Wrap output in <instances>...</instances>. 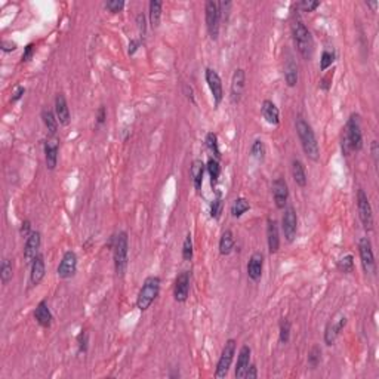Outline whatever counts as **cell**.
Masks as SVG:
<instances>
[{
  "label": "cell",
  "mask_w": 379,
  "mask_h": 379,
  "mask_svg": "<svg viewBox=\"0 0 379 379\" xmlns=\"http://www.w3.org/2000/svg\"><path fill=\"white\" fill-rule=\"evenodd\" d=\"M291 31H292V39L298 52L304 59H310L314 52V40L311 36L310 30L304 24V21L299 18V15L293 14L292 21H291Z\"/></svg>",
  "instance_id": "cell-1"
},
{
  "label": "cell",
  "mask_w": 379,
  "mask_h": 379,
  "mask_svg": "<svg viewBox=\"0 0 379 379\" xmlns=\"http://www.w3.org/2000/svg\"><path fill=\"white\" fill-rule=\"evenodd\" d=\"M295 126H296V134L299 137L301 145L305 155L311 159L312 162H319L320 159V147L315 138V134L311 128V124L305 120L302 116H298L295 120Z\"/></svg>",
  "instance_id": "cell-2"
},
{
  "label": "cell",
  "mask_w": 379,
  "mask_h": 379,
  "mask_svg": "<svg viewBox=\"0 0 379 379\" xmlns=\"http://www.w3.org/2000/svg\"><path fill=\"white\" fill-rule=\"evenodd\" d=\"M363 148V134L360 116L353 113L345 126L342 137V151L344 154H350L351 151H360Z\"/></svg>",
  "instance_id": "cell-3"
},
{
  "label": "cell",
  "mask_w": 379,
  "mask_h": 379,
  "mask_svg": "<svg viewBox=\"0 0 379 379\" xmlns=\"http://www.w3.org/2000/svg\"><path fill=\"white\" fill-rule=\"evenodd\" d=\"M128 254H129V239L126 231H120L117 236L113 237V259L117 276H124L128 267Z\"/></svg>",
  "instance_id": "cell-4"
},
{
  "label": "cell",
  "mask_w": 379,
  "mask_h": 379,
  "mask_svg": "<svg viewBox=\"0 0 379 379\" xmlns=\"http://www.w3.org/2000/svg\"><path fill=\"white\" fill-rule=\"evenodd\" d=\"M160 277L150 276L147 277L142 283V288L139 289L138 298H137V307L138 310L145 311L151 307L155 298L160 293Z\"/></svg>",
  "instance_id": "cell-5"
},
{
  "label": "cell",
  "mask_w": 379,
  "mask_h": 379,
  "mask_svg": "<svg viewBox=\"0 0 379 379\" xmlns=\"http://www.w3.org/2000/svg\"><path fill=\"white\" fill-rule=\"evenodd\" d=\"M236 348H237L236 339H228V341L225 342L224 348H223V353H221L219 360H218V364H216L215 378L223 379L228 375V370H230V367H231V363H233L234 354H236Z\"/></svg>",
  "instance_id": "cell-6"
},
{
  "label": "cell",
  "mask_w": 379,
  "mask_h": 379,
  "mask_svg": "<svg viewBox=\"0 0 379 379\" xmlns=\"http://www.w3.org/2000/svg\"><path fill=\"white\" fill-rule=\"evenodd\" d=\"M359 255H360V261H362V267L366 274L375 276L376 274V261H375V255H373V247H372V241L367 237H362L359 240Z\"/></svg>",
  "instance_id": "cell-7"
},
{
  "label": "cell",
  "mask_w": 379,
  "mask_h": 379,
  "mask_svg": "<svg viewBox=\"0 0 379 379\" xmlns=\"http://www.w3.org/2000/svg\"><path fill=\"white\" fill-rule=\"evenodd\" d=\"M357 210H359V216H360V221H362L364 230L372 231L373 225H375L373 210H372V205L369 202V197L363 188H359V191H357Z\"/></svg>",
  "instance_id": "cell-8"
},
{
  "label": "cell",
  "mask_w": 379,
  "mask_h": 379,
  "mask_svg": "<svg viewBox=\"0 0 379 379\" xmlns=\"http://www.w3.org/2000/svg\"><path fill=\"white\" fill-rule=\"evenodd\" d=\"M205 12H206V27L209 36L213 40H216L218 35H219V22H221L218 3H215L213 0H207L206 5H205Z\"/></svg>",
  "instance_id": "cell-9"
},
{
  "label": "cell",
  "mask_w": 379,
  "mask_h": 379,
  "mask_svg": "<svg viewBox=\"0 0 379 379\" xmlns=\"http://www.w3.org/2000/svg\"><path fill=\"white\" fill-rule=\"evenodd\" d=\"M281 230L288 243H292L298 234V215L293 207H286L281 218Z\"/></svg>",
  "instance_id": "cell-10"
},
{
  "label": "cell",
  "mask_w": 379,
  "mask_h": 379,
  "mask_svg": "<svg viewBox=\"0 0 379 379\" xmlns=\"http://www.w3.org/2000/svg\"><path fill=\"white\" fill-rule=\"evenodd\" d=\"M205 79H206V83L210 92H212V97H213V101H215V107H219V104L223 103L224 100V89H223V80L219 77V74L212 69H206L205 70Z\"/></svg>",
  "instance_id": "cell-11"
},
{
  "label": "cell",
  "mask_w": 379,
  "mask_h": 379,
  "mask_svg": "<svg viewBox=\"0 0 379 379\" xmlns=\"http://www.w3.org/2000/svg\"><path fill=\"white\" fill-rule=\"evenodd\" d=\"M76 271H77V255L74 250H67L62 255V259L58 265V270H56L58 277L66 280V278L74 276Z\"/></svg>",
  "instance_id": "cell-12"
},
{
  "label": "cell",
  "mask_w": 379,
  "mask_h": 379,
  "mask_svg": "<svg viewBox=\"0 0 379 379\" xmlns=\"http://www.w3.org/2000/svg\"><path fill=\"white\" fill-rule=\"evenodd\" d=\"M246 87V73L243 69H237L231 77V86H230V100L233 104L240 103L243 92Z\"/></svg>",
  "instance_id": "cell-13"
},
{
  "label": "cell",
  "mask_w": 379,
  "mask_h": 379,
  "mask_svg": "<svg viewBox=\"0 0 379 379\" xmlns=\"http://www.w3.org/2000/svg\"><path fill=\"white\" fill-rule=\"evenodd\" d=\"M345 326H346V317L344 314H339L338 317L332 319L325 329V344L329 346L335 344L336 338L339 336V333L342 332Z\"/></svg>",
  "instance_id": "cell-14"
},
{
  "label": "cell",
  "mask_w": 379,
  "mask_h": 379,
  "mask_svg": "<svg viewBox=\"0 0 379 379\" xmlns=\"http://www.w3.org/2000/svg\"><path fill=\"white\" fill-rule=\"evenodd\" d=\"M40 244H42V234H40L39 231H33V233L27 237L25 246H24V261H25L28 265H31L33 261L37 258Z\"/></svg>",
  "instance_id": "cell-15"
},
{
  "label": "cell",
  "mask_w": 379,
  "mask_h": 379,
  "mask_svg": "<svg viewBox=\"0 0 379 379\" xmlns=\"http://www.w3.org/2000/svg\"><path fill=\"white\" fill-rule=\"evenodd\" d=\"M190 295V271L178 274L173 286V298L176 302H185Z\"/></svg>",
  "instance_id": "cell-16"
},
{
  "label": "cell",
  "mask_w": 379,
  "mask_h": 379,
  "mask_svg": "<svg viewBox=\"0 0 379 379\" xmlns=\"http://www.w3.org/2000/svg\"><path fill=\"white\" fill-rule=\"evenodd\" d=\"M273 196L277 209H285L289 200V187L283 178H277L273 182Z\"/></svg>",
  "instance_id": "cell-17"
},
{
  "label": "cell",
  "mask_w": 379,
  "mask_h": 379,
  "mask_svg": "<svg viewBox=\"0 0 379 379\" xmlns=\"http://www.w3.org/2000/svg\"><path fill=\"white\" fill-rule=\"evenodd\" d=\"M264 268V255L261 252H255L247 262V277L252 281H259L262 277Z\"/></svg>",
  "instance_id": "cell-18"
},
{
  "label": "cell",
  "mask_w": 379,
  "mask_h": 379,
  "mask_svg": "<svg viewBox=\"0 0 379 379\" xmlns=\"http://www.w3.org/2000/svg\"><path fill=\"white\" fill-rule=\"evenodd\" d=\"M55 116L62 126L70 124L71 116H70L69 104H67V100L62 93H58L55 98Z\"/></svg>",
  "instance_id": "cell-19"
},
{
  "label": "cell",
  "mask_w": 379,
  "mask_h": 379,
  "mask_svg": "<svg viewBox=\"0 0 379 379\" xmlns=\"http://www.w3.org/2000/svg\"><path fill=\"white\" fill-rule=\"evenodd\" d=\"M267 241L270 254H277L280 249V236H278V225L277 221L268 218L267 219Z\"/></svg>",
  "instance_id": "cell-20"
},
{
  "label": "cell",
  "mask_w": 379,
  "mask_h": 379,
  "mask_svg": "<svg viewBox=\"0 0 379 379\" xmlns=\"http://www.w3.org/2000/svg\"><path fill=\"white\" fill-rule=\"evenodd\" d=\"M261 113H262V117L265 119V121L268 124L277 126L280 123V110H278V107L273 101L265 100L262 103V105H261Z\"/></svg>",
  "instance_id": "cell-21"
},
{
  "label": "cell",
  "mask_w": 379,
  "mask_h": 379,
  "mask_svg": "<svg viewBox=\"0 0 379 379\" xmlns=\"http://www.w3.org/2000/svg\"><path fill=\"white\" fill-rule=\"evenodd\" d=\"M250 354L252 350L249 345H243L239 353V359H237V366H236V378H246V370L250 366Z\"/></svg>",
  "instance_id": "cell-22"
},
{
  "label": "cell",
  "mask_w": 379,
  "mask_h": 379,
  "mask_svg": "<svg viewBox=\"0 0 379 379\" xmlns=\"http://www.w3.org/2000/svg\"><path fill=\"white\" fill-rule=\"evenodd\" d=\"M35 319L36 322H37L42 328H51L53 315H52V312L51 310H49V307H48V302H46V301H40L39 305L36 307Z\"/></svg>",
  "instance_id": "cell-23"
},
{
  "label": "cell",
  "mask_w": 379,
  "mask_h": 379,
  "mask_svg": "<svg viewBox=\"0 0 379 379\" xmlns=\"http://www.w3.org/2000/svg\"><path fill=\"white\" fill-rule=\"evenodd\" d=\"M45 162L46 168L53 171L58 163V141L56 139H48L45 142Z\"/></svg>",
  "instance_id": "cell-24"
},
{
  "label": "cell",
  "mask_w": 379,
  "mask_h": 379,
  "mask_svg": "<svg viewBox=\"0 0 379 379\" xmlns=\"http://www.w3.org/2000/svg\"><path fill=\"white\" fill-rule=\"evenodd\" d=\"M205 163L200 160V159H196L191 165V169H190V173H191V178H193V185H194V190L197 193H200L202 190V185H203V176H205Z\"/></svg>",
  "instance_id": "cell-25"
},
{
  "label": "cell",
  "mask_w": 379,
  "mask_h": 379,
  "mask_svg": "<svg viewBox=\"0 0 379 379\" xmlns=\"http://www.w3.org/2000/svg\"><path fill=\"white\" fill-rule=\"evenodd\" d=\"M45 273H46V267H45V259H43V255H37V258L33 261L31 264V273H30V283L33 286H37L40 285V281L43 280L45 277Z\"/></svg>",
  "instance_id": "cell-26"
},
{
  "label": "cell",
  "mask_w": 379,
  "mask_h": 379,
  "mask_svg": "<svg viewBox=\"0 0 379 379\" xmlns=\"http://www.w3.org/2000/svg\"><path fill=\"white\" fill-rule=\"evenodd\" d=\"M292 176L295 184H296L298 187L304 188V187L307 185L308 178H307V172H305V166H304V163H302L301 160H298V159H293L292 160Z\"/></svg>",
  "instance_id": "cell-27"
},
{
  "label": "cell",
  "mask_w": 379,
  "mask_h": 379,
  "mask_svg": "<svg viewBox=\"0 0 379 379\" xmlns=\"http://www.w3.org/2000/svg\"><path fill=\"white\" fill-rule=\"evenodd\" d=\"M42 120L45 123L48 132L51 137H55L56 132H58V119L55 116V113L52 110H48V108H43L42 110Z\"/></svg>",
  "instance_id": "cell-28"
},
{
  "label": "cell",
  "mask_w": 379,
  "mask_h": 379,
  "mask_svg": "<svg viewBox=\"0 0 379 379\" xmlns=\"http://www.w3.org/2000/svg\"><path fill=\"white\" fill-rule=\"evenodd\" d=\"M285 79H286V83L289 87L296 86V83H298V67H296L292 56L285 64Z\"/></svg>",
  "instance_id": "cell-29"
},
{
  "label": "cell",
  "mask_w": 379,
  "mask_h": 379,
  "mask_svg": "<svg viewBox=\"0 0 379 379\" xmlns=\"http://www.w3.org/2000/svg\"><path fill=\"white\" fill-rule=\"evenodd\" d=\"M233 247H234V236H233V231L231 230H225L219 239V254L221 255H230L233 252Z\"/></svg>",
  "instance_id": "cell-30"
},
{
  "label": "cell",
  "mask_w": 379,
  "mask_h": 379,
  "mask_svg": "<svg viewBox=\"0 0 379 379\" xmlns=\"http://www.w3.org/2000/svg\"><path fill=\"white\" fill-rule=\"evenodd\" d=\"M206 171L210 176V185L215 188L218 181H219V175H221V166H219V160H216L215 157H210L207 160Z\"/></svg>",
  "instance_id": "cell-31"
},
{
  "label": "cell",
  "mask_w": 379,
  "mask_h": 379,
  "mask_svg": "<svg viewBox=\"0 0 379 379\" xmlns=\"http://www.w3.org/2000/svg\"><path fill=\"white\" fill-rule=\"evenodd\" d=\"M162 6L163 3L160 0H151L150 2V12H148V17H150V24L153 28H157L160 25V19H162Z\"/></svg>",
  "instance_id": "cell-32"
},
{
  "label": "cell",
  "mask_w": 379,
  "mask_h": 379,
  "mask_svg": "<svg viewBox=\"0 0 379 379\" xmlns=\"http://www.w3.org/2000/svg\"><path fill=\"white\" fill-rule=\"evenodd\" d=\"M250 209V205L249 202L244 199V197H239L234 200V203L231 205V215L234 218H240L243 213H246L247 210Z\"/></svg>",
  "instance_id": "cell-33"
},
{
  "label": "cell",
  "mask_w": 379,
  "mask_h": 379,
  "mask_svg": "<svg viewBox=\"0 0 379 379\" xmlns=\"http://www.w3.org/2000/svg\"><path fill=\"white\" fill-rule=\"evenodd\" d=\"M205 142H206L207 150L213 154V157H215L216 160H219V159H221V150H219V144H218V137H216V134L209 132L206 135Z\"/></svg>",
  "instance_id": "cell-34"
},
{
  "label": "cell",
  "mask_w": 379,
  "mask_h": 379,
  "mask_svg": "<svg viewBox=\"0 0 379 379\" xmlns=\"http://www.w3.org/2000/svg\"><path fill=\"white\" fill-rule=\"evenodd\" d=\"M12 262L11 259L5 258L2 261V265H0V280L3 285H8L11 280H12Z\"/></svg>",
  "instance_id": "cell-35"
},
{
  "label": "cell",
  "mask_w": 379,
  "mask_h": 379,
  "mask_svg": "<svg viewBox=\"0 0 379 379\" xmlns=\"http://www.w3.org/2000/svg\"><path fill=\"white\" fill-rule=\"evenodd\" d=\"M250 155L257 159L258 162H262L265 159V145L261 139H255L250 147Z\"/></svg>",
  "instance_id": "cell-36"
},
{
  "label": "cell",
  "mask_w": 379,
  "mask_h": 379,
  "mask_svg": "<svg viewBox=\"0 0 379 379\" xmlns=\"http://www.w3.org/2000/svg\"><path fill=\"white\" fill-rule=\"evenodd\" d=\"M307 362H308V366H310L311 369H317V366L322 362V350H320L319 345H314V346L311 348L310 353H308Z\"/></svg>",
  "instance_id": "cell-37"
},
{
  "label": "cell",
  "mask_w": 379,
  "mask_h": 379,
  "mask_svg": "<svg viewBox=\"0 0 379 379\" xmlns=\"http://www.w3.org/2000/svg\"><path fill=\"white\" fill-rule=\"evenodd\" d=\"M335 52L329 51V49H325L323 53H322V58H320V70L322 71H326L329 67H332V64L335 62Z\"/></svg>",
  "instance_id": "cell-38"
},
{
  "label": "cell",
  "mask_w": 379,
  "mask_h": 379,
  "mask_svg": "<svg viewBox=\"0 0 379 379\" xmlns=\"http://www.w3.org/2000/svg\"><path fill=\"white\" fill-rule=\"evenodd\" d=\"M223 207H224L223 199H221V196L218 194V196L213 199L212 205H210V218L219 219V216H221V213H223Z\"/></svg>",
  "instance_id": "cell-39"
},
{
  "label": "cell",
  "mask_w": 379,
  "mask_h": 379,
  "mask_svg": "<svg viewBox=\"0 0 379 379\" xmlns=\"http://www.w3.org/2000/svg\"><path fill=\"white\" fill-rule=\"evenodd\" d=\"M278 336H280V342L281 344H288L289 339H291V323L286 319H281V322H280V333H278Z\"/></svg>",
  "instance_id": "cell-40"
},
{
  "label": "cell",
  "mask_w": 379,
  "mask_h": 379,
  "mask_svg": "<svg viewBox=\"0 0 379 379\" xmlns=\"http://www.w3.org/2000/svg\"><path fill=\"white\" fill-rule=\"evenodd\" d=\"M338 268L342 273H351L354 270V257L353 255H345L342 258L338 261Z\"/></svg>",
  "instance_id": "cell-41"
},
{
  "label": "cell",
  "mask_w": 379,
  "mask_h": 379,
  "mask_svg": "<svg viewBox=\"0 0 379 379\" xmlns=\"http://www.w3.org/2000/svg\"><path fill=\"white\" fill-rule=\"evenodd\" d=\"M193 239L191 234H187L185 240L182 243V259L184 261H191L193 259Z\"/></svg>",
  "instance_id": "cell-42"
},
{
  "label": "cell",
  "mask_w": 379,
  "mask_h": 379,
  "mask_svg": "<svg viewBox=\"0 0 379 379\" xmlns=\"http://www.w3.org/2000/svg\"><path fill=\"white\" fill-rule=\"evenodd\" d=\"M320 6V2L319 0H302L296 5L298 9H301L302 12H312L315 11L317 8Z\"/></svg>",
  "instance_id": "cell-43"
},
{
  "label": "cell",
  "mask_w": 379,
  "mask_h": 379,
  "mask_svg": "<svg viewBox=\"0 0 379 379\" xmlns=\"http://www.w3.org/2000/svg\"><path fill=\"white\" fill-rule=\"evenodd\" d=\"M124 8V2L123 0H108L105 2V9H108L111 14H117Z\"/></svg>",
  "instance_id": "cell-44"
},
{
  "label": "cell",
  "mask_w": 379,
  "mask_h": 379,
  "mask_svg": "<svg viewBox=\"0 0 379 379\" xmlns=\"http://www.w3.org/2000/svg\"><path fill=\"white\" fill-rule=\"evenodd\" d=\"M77 342H79V351L80 353H86L87 351V333L85 330L80 332L79 338H77Z\"/></svg>",
  "instance_id": "cell-45"
},
{
  "label": "cell",
  "mask_w": 379,
  "mask_h": 379,
  "mask_svg": "<svg viewBox=\"0 0 379 379\" xmlns=\"http://www.w3.org/2000/svg\"><path fill=\"white\" fill-rule=\"evenodd\" d=\"M19 233H21V236H22V237H25V239H27V237L33 233V231H31V223H30L28 219H25V221L21 224Z\"/></svg>",
  "instance_id": "cell-46"
},
{
  "label": "cell",
  "mask_w": 379,
  "mask_h": 379,
  "mask_svg": "<svg viewBox=\"0 0 379 379\" xmlns=\"http://www.w3.org/2000/svg\"><path fill=\"white\" fill-rule=\"evenodd\" d=\"M2 51L3 52H12V51H17L18 45L15 42H12V40H2Z\"/></svg>",
  "instance_id": "cell-47"
},
{
  "label": "cell",
  "mask_w": 379,
  "mask_h": 379,
  "mask_svg": "<svg viewBox=\"0 0 379 379\" xmlns=\"http://www.w3.org/2000/svg\"><path fill=\"white\" fill-rule=\"evenodd\" d=\"M33 52H35V45L28 43L24 49V53H22V61H30V58L33 56Z\"/></svg>",
  "instance_id": "cell-48"
},
{
  "label": "cell",
  "mask_w": 379,
  "mask_h": 379,
  "mask_svg": "<svg viewBox=\"0 0 379 379\" xmlns=\"http://www.w3.org/2000/svg\"><path fill=\"white\" fill-rule=\"evenodd\" d=\"M25 93V87L24 86H17V89L14 90L12 93V98H11V103H17L18 100L22 98V95Z\"/></svg>",
  "instance_id": "cell-49"
},
{
  "label": "cell",
  "mask_w": 379,
  "mask_h": 379,
  "mask_svg": "<svg viewBox=\"0 0 379 379\" xmlns=\"http://www.w3.org/2000/svg\"><path fill=\"white\" fill-rule=\"evenodd\" d=\"M246 378H249V379L258 378V369H257V366H255V364H250V366L247 367V370H246Z\"/></svg>",
  "instance_id": "cell-50"
},
{
  "label": "cell",
  "mask_w": 379,
  "mask_h": 379,
  "mask_svg": "<svg viewBox=\"0 0 379 379\" xmlns=\"http://www.w3.org/2000/svg\"><path fill=\"white\" fill-rule=\"evenodd\" d=\"M372 157H373V163L375 166H378V155H379V145L378 141H372Z\"/></svg>",
  "instance_id": "cell-51"
},
{
  "label": "cell",
  "mask_w": 379,
  "mask_h": 379,
  "mask_svg": "<svg viewBox=\"0 0 379 379\" xmlns=\"http://www.w3.org/2000/svg\"><path fill=\"white\" fill-rule=\"evenodd\" d=\"M105 119H107V111H105V107L101 105L98 108V113H97V121H98V124H103Z\"/></svg>",
  "instance_id": "cell-52"
},
{
  "label": "cell",
  "mask_w": 379,
  "mask_h": 379,
  "mask_svg": "<svg viewBox=\"0 0 379 379\" xmlns=\"http://www.w3.org/2000/svg\"><path fill=\"white\" fill-rule=\"evenodd\" d=\"M137 21H138L139 31H141V33H145V18H144V15L139 14L138 17H137Z\"/></svg>",
  "instance_id": "cell-53"
},
{
  "label": "cell",
  "mask_w": 379,
  "mask_h": 379,
  "mask_svg": "<svg viewBox=\"0 0 379 379\" xmlns=\"http://www.w3.org/2000/svg\"><path fill=\"white\" fill-rule=\"evenodd\" d=\"M139 48V40H131L129 43V55H134L135 52L138 51Z\"/></svg>",
  "instance_id": "cell-54"
},
{
  "label": "cell",
  "mask_w": 379,
  "mask_h": 379,
  "mask_svg": "<svg viewBox=\"0 0 379 379\" xmlns=\"http://www.w3.org/2000/svg\"><path fill=\"white\" fill-rule=\"evenodd\" d=\"M366 5H367L369 8H372V11H373V12H376L379 2H378V0H375V2H366Z\"/></svg>",
  "instance_id": "cell-55"
}]
</instances>
